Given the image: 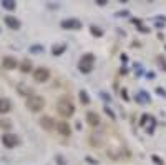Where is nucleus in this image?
I'll list each match as a JSON object with an SVG mask.
<instances>
[{
	"mask_svg": "<svg viewBox=\"0 0 166 165\" xmlns=\"http://www.w3.org/2000/svg\"><path fill=\"white\" fill-rule=\"evenodd\" d=\"M80 100H81V104H90V99H88V95H86V92H80Z\"/></svg>",
	"mask_w": 166,
	"mask_h": 165,
	"instance_id": "nucleus-17",
	"label": "nucleus"
},
{
	"mask_svg": "<svg viewBox=\"0 0 166 165\" xmlns=\"http://www.w3.org/2000/svg\"><path fill=\"white\" fill-rule=\"evenodd\" d=\"M5 23L8 25V28H12V30H18V28H20V22H18L15 17H12V15L5 17Z\"/></svg>",
	"mask_w": 166,
	"mask_h": 165,
	"instance_id": "nucleus-12",
	"label": "nucleus"
},
{
	"mask_svg": "<svg viewBox=\"0 0 166 165\" xmlns=\"http://www.w3.org/2000/svg\"><path fill=\"white\" fill-rule=\"evenodd\" d=\"M2 7L7 8V10H13V8H15V2H13V0H3Z\"/></svg>",
	"mask_w": 166,
	"mask_h": 165,
	"instance_id": "nucleus-15",
	"label": "nucleus"
},
{
	"mask_svg": "<svg viewBox=\"0 0 166 165\" xmlns=\"http://www.w3.org/2000/svg\"><path fill=\"white\" fill-rule=\"evenodd\" d=\"M153 160L156 162V165H163V162H161V158H159V157H156V155H153Z\"/></svg>",
	"mask_w": 166,
	"mask_h": 165,
	"instance_id": "nucleus-21",
	"label": "nucleus"
},
{
	"mask_svg": "<svg viewBox=\"0 0 166 165\" xmlns=\"http://www.w3.org/2000/svg\"><path fill=\"white\" fill-rule=\"evenodd\" d=\"M33 79H35V82H40V84H43V82H47L48 79H50V70L45 69V67L35 69V72H33Z\"/></svg>",
	"mask_w": 166,
	"mask_h": 165,
	"instance_id": "nucleus-4",
	"label": "nucleus"
},
{
	"mask_svg": "<svg viewBox=\"0 0 166 165\" xmlns=\"http://www.w3.org/2000/svg\"><path fill=\"white\" fill-rule=\"evenodd\" d=\"M91 145H95V147H101V143H103V135L101 133H93L90 138Z\"/></svg>",
	"mask_w": 166,
	"mask_h": 165,
	"instance_id": "nucleus-13",
	"label": "nucleus"
},
{
	"mask_svg": "<svg viewBox=\"0 0 166 165\" xmlns=\"http://www.w3.org/2000/svg\"><path fill=\"white\" fill-rule=\"evenodd\" d=\"M2 143L5 145L7 148H13V147H17V143H18V137L13 133H5V135H2Z\"/></svg>",
	"mask_w": 166,
	"mask_h": 165,
	"instance_id": "nucleus-5",
	"label": "nucleus"
},
{
	"mask_svg": "<svg viewBox=\"0 0 166 165\" xmlns=\"http://www.w3.org/2000/svg\"><path fill=\"white\" fill-rule=\"evenodd\" d=\"M40 125H42V129H45V130H53V127H55V120L52 117H48V115H45V117L40 119Z\"/></svg>",
	"mask_w": 166,
	"mask_h": 165,
	"instance_id": "nucleus-8",
	"label": "nucleus"
},
{
	"mask_svg": "<svg viewBox=\"0 0 166 165\" xmlns=\"http://www.w3.org/2000/svg\"><path fill=\"white\" fill-rule=\"evenodd\" d=\"M2 67L7 70H13V69H17V60L13 59L12 55H7L2 59Z\"/></svg>",
	"mask_w": 166,
	"mask_h": 165,
	"instance_id": "nucleus-6",
	"label": "nucleus"
},
{
	"mask_svg": "<svg viewBox=\"0 0 166 165\" xmlns=\"http://www.w3.org/2000/svg\"><path fill=\"white\" fill-rule=\"evenodd\" d=\"M156 92H158V94H159L161 97H164V95H166V92H164L163 89H161V87H158V89H156Z\"/></svg>",
	"mask_w": 166,
	"mask_h": 165,
	"instance_id": "nucleus-22",
	"label": "nucleus"
},
{
	"mask_svg": "<svg viewBox=\"0 0 166 165\" xmlns=\"http://www.w3.org/2000/svg\"><path fill=\"white\" fill-rule=\"evenodd\" d=\"M63 50H65V47H63V45H62V47H58V48L55 47V48H53V55H58V53H62Z\"/></svg>",
	"mask_w": 166,
	"mask_h": 165,
	"instance_id": "nucleus-19",
	"label": "nucleus"
},
{
	"mask_svg": "<svg viewBox=\"0 0 166 165\" xmlns=\"http://www.w3.org/2000/svg\"><path fill=\"white\" fill-rule=\"evenodd\" d=\"M91 33H93V35H98V37H101V33H103V32L98 30L96 27H91Z\"/></svg>",
	"mask_w": 166,
	"mask_h": 165,
	"instance_id": "nucleus-20",
	"label": "nucleus"
},
{
	"mask_svg": "<svg viewBox=\"0 0 166 165\" xmlns=\"http://www.w3.org/2000/svg\"><path fill=\"white\" fill-rule=\"evenodd\" d=\"M106 114H108V115H110V117H111V119H115V114H113V112H111V110H110V109H106Z\"/></svg>",
	"mask_w": 166,
	"mask_h": 165,
	"instance_id": "nucleus-23",
	"label": "nucleus"
},
{
	"mask_svg": "<svg viewBox=\"0 0 166 165\" xmlns=\"http://www.w3.org/2000/svg\"><path fill=\"white\" fill-rule=\"evenodd\" d=\"M86 160H88L90 163H96V160H95V158H91V157H86Z\"/></svg>",
	"mask_w": 166,
	"mask_h": 165,
	"instance_id": "nucleus-24",
	"label": "nucleus"
},
{
	"mask_svg": "<svg viewBox=\"0 0 166 165\" xmlns=\"http://www.w3.org/2000/svg\"><path fill=\"white\" fill-rule=\"evenodd\" d=\"M57 109H58V114H60L62 117H71L73 112H75V107H73V104L70 102L68 97H62V99L58 100Z\"/></svg>",
	"mask_w": 166,
	"mask_h": 165,
	"instance_id": "nucleus-1",
	"label": "nucleus"
},
{
	"mask_svg": "<svg viewBox=\"0 0 166 165\" xmlns=\"http://www.w3.org/2000/svg\"><path fill=\"white\" fill-rule=\"evenodd\" d=\"M136 100H138V102H148L150 97H148V94H146V92H140V94L136 95Z\"/></svg>",
	"mask_w": 166,
	"mask_h": 165,
	"instance_id": "nucleus-16",
	"label": "nucleus"
},
{
	"mask_svg": "<svg viewBox=\"0 0 166 165\" xmlns=\"http://www.w3.org/2000/svg\"><path fill=\"white\" fill-rule=\"evenodd\" d=\"M93 62H95V57L91 55V53L83 55L81 60H80V72L81 74H90L91 69H93Z\"/></svg>",
	"mask_w": 166,
	"mask_h": 165,
	"instance_id": "nucleus-3",
	"label": "nucleus"
},
{
	"mask_svg": "<svg viewBox=\"0 0 166 165\" xmlns=\"http://www.w3.org/2000/svg\"><path fill=\"white\" fill-rule=\"evenodd\" d=\"M86 122H88L90 127H98L100 125V117L95 112H88L86 114Z\"/></svg>",
	"mask_w": 166,
	"mask_h": 165,
	"instance_id": "nucleus-9",
	"label": "nucleus"
},
{
	"mask_svg": "<svg viewBox=\"0 0 166 165\" xmlns=\"http://www.w3.org/2000/svg\"><path fill=\"white\" fill-rule=\"evenodd\" d=\"M62 27L63 28H73V30H78V28H81V23H80V20H76V18H70V20H63Z\"/></svg>",
	"mask_w": 166,
	"mask_h": 165,
	"instance_id": "nucleus-7",
	"label": "nucleus"
},
{
	"mask_svg": "<svg viewBox=\"0 0 166 165\" xmlns=\"http://www.w3.org/2000/svg\"><path fill=\"white\" fill-rule=\"evenodd\" d=\"M0 127H2V129H10L12 127L10 120H0Z\"/></svg>",
	"mask_w": 166,
	"mask_h": 165,
	"instance_id": "nucleus-18",
	"label": "nucleus"
},
{
	"mask_svg": "<svg viewBox=\"0 0 166 165\" xmlns=\"http://www.w3.org/2000/svg\"><path fill=\"white\" fill-rule=\"evenodd\" d=\"M57 130L58 132H60V135H63V137H68V135H70V125H68L67 122H58L57 124Z\"/></svg>",
	"mask_w": 166,
	"mask_h": 165,
	"instance_id": "nucleus-11",
	"label": "nucleus"
},
{
	"mask_svg": "<svg viewBox=\"0 0 166 165\" xmlns=\"http://www.w3.org/2000/svg\"><path fill=\"white\" fill-rule=\"evenodd\" d=\"M25 104H27L28 110H32V112H40L43 107H45V100H43L40 95H30V97H27Z\"/></svg>",
	"mask_w": 166,
	"mask_h": 165,
	"instance_id": "nucleus-2",
	"label": "nucleus"
},
{
	"mask_svg": "<svg viewBox=\"0 0 166 165\" xmlns=\"http://www.w3.org/2000/svg\"><path fill=\"white\" fill-rule=\"evenodd\" d=\"M20 70L23 72V74H28V72L32 70V62L28 60V59H25V60L20 64Z\"/></svg>",
	"mask_w": 166,
	"mask_h": 165,
	"instance_id": "nucleus-14",
	"label": "nucleus"
},
{
	"mask_svg": "<svg viewBox=\"0 0 166 165\" xmlns=\"http://www.w3.org/2000/svg\"><path fill=\"white\" fill-rule=\"evenodd\" d=\"M12 110V102L5 99V97H2L0 99V114H7V112H10Z\"/></svg>",
	"mask_w": 166,
	"mask_h": 165,
	"instance_id": "nucleus-10",
	"label": "nucleus"
}]
</instances>
